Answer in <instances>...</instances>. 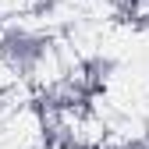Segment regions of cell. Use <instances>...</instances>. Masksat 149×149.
Returning a JSON list of instances; mask_svg holds the SVG:
<instances>
[{
	"mask_svg": "<svg viewBox=\"0 0 149 149\" xmlns=\"http://www.w3.org/2000/svg\"><path fill=\"white\" fill-rule=\"evenodd\" d=\"M0 29H4V14H0Z\"/></svg>",
	"mask_w": 149,
	"mask_h": 149,
	"instance_id": "8992f818",
	"label": "cell"
},
{
	"mask_svg": "<svg viewBox=\"0 0 149 149\" xmlns=\"http://www.w3.org/2000/svg\"><path fill=\"white\" fill-rule=\"evenodd\" d=\"M114 71H117V61L110 57V53H89V57L82 61V74H85V82H92V85L110 82Z\"/></svg>",
	"mask_w": 149,
	"mask_h": 149,
	"instance_id": "7a4b0ae2",
	"label": "cell"
},
{
	"mask_svg": "<svg viewBox=\"0 0 149 149\" xmlns=\"http://www.w3.org/2000/svg\"><path fill=\"white\" fill-rule=\"evenodd\" d=\"M132 4H149V0H132Z\"/></svg>",
	"mask_w": 149,
	"mask_h": 149,
	"instance_id": "5b68a950",
	"label": "cell"
},
{
	"mask_svg": "<svg viewBox=\"0 0 149 149\" xmlns=\"http://www.w3.org/2000/svg\"><path fill=\"white\" fill-rule=\"evenodd\" d=\"M57 7H61V0H36V14H39V18L57 14Z\"/></svg>",
	"mask_w": 149,
	"mask_h": 149,
	"instance_id": "3957f363",
	"label": "cell"
},
{
	"mask_svg": "<svg viewBox=\"0 0 149 149\" xmlns=\"http://www.w3.org/2000/svg\"><path fill=\"white\" fill-rule=\"evenodd\" d=\"M53 36L29 22H11L0 29V64L14 78H43L53 64Z\"/></svg>",
	"mask_w": 149,
	"mask_h": 149,
	"instance_id": "6da1fadb",
	"label": "cell"
},
{
	"mask_svg": "<svg viewBox=\"0 0 149 149\" xmlns=\"http://www.w3.org/2000/svg\"><path fill=\"white\" fill-rule=\"evenodd\" d=\"M121 149H149V135H135V139H124Z\"/></svg>",
	"mask_w": 149,
	"mask_h": 149,
	"instance_id": "277c9868",
	"label": "cell"
}]
</instances>
